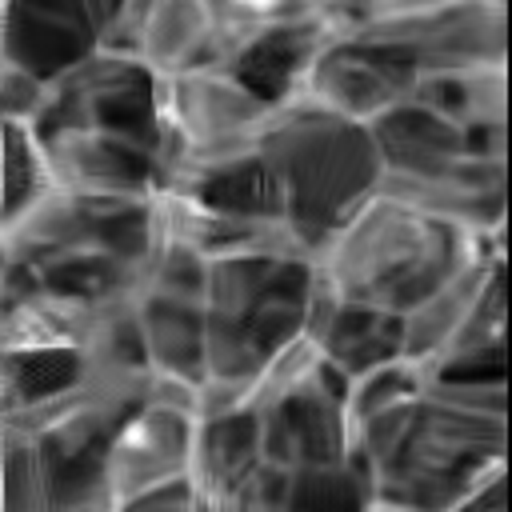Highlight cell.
Masks as SVG:
<instances>
[{
  "label": "cell",
  "mask_w": 512,
  "mask_h": 512,
  "mask_svg": "<svg viewBox=\"0 0 512 512\" xmlns=\"http://www.w3.org/2000/svg\"><path fill=\"white\" fill-rule=\"evenodd\" d=\"M352 448L372 468L376 508H500L508 500V384H440L368 416Z\"/></svg>",
  "instance_id": "1"
},
{
  "label": "cell",
  "mask_w": 512,
  "mask_h": 512,
  "mask_svg": "<svg viewBox=\"0 0 512 512\" xmlns=\"http://www.w3.org/2000/svg\"><path fill=\"white\" fill-rule=\"evenodd\" d=\"M32 132L64 188L156 196L168 136L164 76L140 56L100 48L48 84Z\"/></svg>",
  "instance_id": "2"
},
{
  "label": "cell",
  "mask_w": 512,
  "mask_h": 512,
  "mask_svg": "<svg viewBox=\"0 0 512 512\" xmlns=\"http://www.w3.org/2000/svg\"><path fill=\"white\" fill-rule=\"evenodd\" d=\"M256 148L276 220L312 256L324 252L384 180L372 124L352 120L308 92L268 108Z\"/></svg>",
  "instance_id": "3"
},
{
  "label": "cell",
  "mask_w": 512,
  "mask_h": 512,
  "mask_svg": "<svg viewBox=\"0 0 512 512\" xmlns=\"http://www.w3.org/2000/svg\"><path fill=\"white\" fill-rule=\"evenodd\" d=\"M508 236H480L392 192H376L316 256L340 296L408 316L468 260Z\"/></svg>",
  "instance_id": "4"
},
{
  "label": "cell",
  "mask_w": 512,
  "mask_h": 512,
  "mask_svg": "<svg viewBox=\"0 0 512 512\" xmlns=\"http://www.w3.org/2000/svg\"><path fill=\"white\" fill-rule=\"evenodd\" d=\"M316 256L264 248L208 260V380L252 388L256 376L308 328Z\"/></svg>",
  "instance_id": "5"
},
{
  "label": "cell",
  "mask_w": 512,
  "mask_h": 512,
  "mask_svg": "<svg viewBox=\"0 0 512 512\" xmlns=\"http://www.w3.org/2000/svg\"><path fill=\"white\" fill-rule=\"evenodd\" d=\"M348 392L352 376L340 372L308 332L296 336L248 388V404L260 416L264 456L284 468L348 460Z\"/></svg>",
  "instance_id": "6"
},
{
  "label": "cell",
  "mask_w": 512,
  "mask_h": 512,
  "mask_svg": "<svg viewBox=\"0 0 512 512\" xmlns=\"http://www.w3.org/2000/svg\"><path fill=\"white\" fill-rule=\"evenodd\" d=\"M392 80L400 100L432 76L508 64V0H444L348 32Z\"/></svg>",
  "instance_id": "7"
},
{
  "label": "cell",
  "mask_w": 512,
  "mask_h": 512,
  "mask_svg": "<svg viewBox=\"0 0 512 512\" xmlns=\"http://www.w3.org/2000/svg\"><path fill=\"white\" fill-rule=\"evenodd\" d=\"M196 412H200V384H188L168 372L152 376L148 400L120 424L108 448L104 484L112 512H124L140 492L192 472Z\"/></svg>",
  "instance_id": "8"
},
{
  "label": "cell",
  "mask_w": 512,
  "mask_h": 512,
  "mask_svg": "<svg viewBox=\"0 0 512 512\" xmlns=\"http://www.w3.org/2000/svg\"><path fill=\"white\" fill-rule=\"evenodd\" d=\"M264 116H268V104L252 96L224 68H192L180 76H164L168 136H164L160 188L176 168L252 148L260 140Z\"/></svg>",
  "instance_id": "9"
},
{
  "label": "cell",
  "mask_w": 512,
  "mask_h": 512,
  "mask_svg": "<svg viewBox=\"0 0 512 512\" xmlns=\"http://www.w3.org/2000/svg\"><path fill=\"white\" fill-rule=\"evenodd\" d=\"M260 460V416L248 404V388L204 380L192 444V484L200 492V508H232Z\"/></svg>",
  "instance_id": "10"
},
{
  "label": "cell",
  "mask_w": 512,
  "mask_h": 512,
  "mask_svg": "<svg viewBox=\"0 0 512 512\" xmlns=\"http://www.w3.org/2000/svg\"><path fill=\"white\" fill-rule=\"evenodd\" d=\"M0 64L24 68L44 84L100 52V20L88 0H4Z\"/></svg>",
  "instance_id": "11"
},
{
  "label": "cell",
  "mask_w": 512,
  "mask_h": 512,
  "mask_svg": "<svg viewBox=\"0 0 512 512\" xmlns=\"http://www.w3.org/2000/svg\"><path fill=\"white\" fill-rule=\"evenodd\" d=\"M304 332L352 380L404 356V316L340 296V288L320 272V264H316V284H312Z\"/></svg>",
  "instance_id": "12"
},
{
  "label": "cell",
  "mask_w": 512,
  "mask_h": 512,
  "mask_svg": "<svg viewBox=\"0 0 512 512\" xmlns=\"http://www.w3.org/2000/svg\"><path fill=\"white\" fill-rule=\"evenodd\" d=\"M328 40H332L328 24L320 20V12H312L252 36L232 56H224L220 68L236 76L252 96H260L268 108H276L308 88V76Z\"/></svg>",
  "instance_id": "13"
},
{
  "label": "cell",
  "mask_w": 512,
  "mask_h": 512,
  "mask_svg": "<svg viewBox=\"0 0 512 512\" xmlns=\"http://www.w3.org/2000/svg\"><path fill=\"white\" fill-rule=\"evenodd\" d=\"M136 56L160 76L212 68V12H208V0H148Z\"/></svg>",
  "instance_id": "14"
},
{
  "label": "cell",
  "mask_w": 512,
  "mask_h": 512,
  "mask_svg": "<svg viewBox=\"0 0 512 512\" xmlns=\"http://www.w3.org/2000/svg\"><path fill=\"white\" fill-rule=\"evenodd\" d=\"M504 256H508V240L484 248V252H480L476 260H468L444 288H436L428 300H420V304L404 316V356L428 364V360L448 344V336L460 328V320L472 312L480 288L488 284L496 260H504Z\"/></svg>",
  "instance_id": "15"
},
{
  "label": "cell",
  "mask_w": 512,
  "mask_h": 512,
  "mask_svg": "<svg viewBox=\"0 0 512 512\" xmlns=\"http://www.w3.org/2000/svg\"><path fill=\"white\" fill-rule=\"evenodd\" d=\"M96 360L80 344H32L4 348V416L68 396L92 376Z\"/></svg>",
  "instance_id": "16"
},
{
  "label": "cell",
  "mask_w": 512,
  "mask_h": 512,
  "mask_svg": "<svg viewBox=\"0 0 512 512\" xmlns=\"http://www.w3.org/2000/svg\"><path fill=\"white\" fill-rule=\"evenodd\" d=\"M56 188H60L56 168H52L44 144L36 140L32 124L4 120V204H0V228L20 224Z\"/></svg>",
  "instance_id": "17"
},
{
  "label": "cell",
  "mask_w": 512,
  "mask_h": 512,
  "mask_svg": "<svg viewBox=\"0 0 512 512\" xmlns=\"http://www.w3.org/2000/svg\"><path fill=\"white\" fill-rule=\"evenodd\" d=\"M208 12H212V68H220L224 56H232L252 36L312 16L316 0H208Z\"/></svg>",
  "instance_id": "18"
},
{
  "label": "cell",
  "mask_w": 512,
  "mask_h": 512,
  "mask_svg": "<svg viewBox=\"0 0 512 512\" xmlns=\"http://www.w3.org/2000/svg\"><path fill=\"white\" fill-rule=\"evenodd\" d=\"M424 384H428V372H424V364L412 360V356H396V360H388V364H380V368L356 376V380H352V392H348V420H352V432H356V424H364L368 416H376V412H384V408H392V404L416 396Z\"/></svg>",
  "instance_id": "19"
},
{
  "label": "cell",
  "mask_w": 512,
  "mask_h": 512,
  "mask_svg": "<svg viewBox=\"0 0 512 512\" xmlns=\"http://www.w3.org/2000/svg\"><path fill=\"white\" fill-rule=\"evenodd\" d=\"M4 508L8 512H48L40 444L20 424H4Z\"/></svg>",
  "instance_id": "20"
},
{
  "label": "cell",
  "mask_w": 512,
  "mask_h": 512,
  "mask_svg": "<svg viewBox=\"0 0 512 512\" xmlns=\"http://www.w3.org/2000/svg\"><path fill=\"white\" fill-rule=\"evenodd\" d=\"M432 4H444V0H316V12L332 36H348V32L368 28L376 20H388L400 12H420Z\"/></svg>",
  "instance_id": "21"
},
{
  "label": "cell",
  "mask_w": 512,
  "mask_h": 512,
  "mask_svg": "<svg viewBox=\"0 0 512 512\" xmlns=\"http://www.w3.org/2000/svg\"><path fill=\"white\" fill-rule=\"evenodd\" d=\"M48 100V84L24 68L0 64V120H24L32 124L36 112Z\"/></svg>",
  "instance_id": "22"
},
{
  "label": "cell",
  "mask_w": 512,
  "mask_h": 512,
  "mask_svg": "<svg viewBox=\"0 0 512 512\" xmlns=\"http://www.w3.org/2000/svg\"><path fill=\"white\" fill-rule=\"evenodd\" d=\"M92 4V12H96V20H100V44H104V32L112 28V20L128 8V0H88Z\"/></svg>",
  "instance_id": "23"
}]
</instances>
